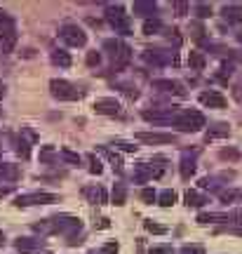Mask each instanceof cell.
I'll return each mask as SVG.
<instances>
[{
  "mask_svg": "<svg viewBox=\"0 0 242 254\" xmlns=\"http://www.w3.org/2000/svg\"><path fill=\"white\" fill-rule=\"evenodd\" d=\"M132 12H134V14H141V17H153V14L158 12V5L151 2V0H136L134 5H132Z\"/></svg>",
  "mask_w": 242,
  "mask_h": 254,
  "instance_id": "cell-15",
  "label": "cell"
},
{
  "mask_svg": "<svg viewBox=\"0 0 242 254\" xmlns=\"http://www.w3.org/2000/svg\"><path fill=\"white\" fill-rule=\"evenodd\" d=\"M235 97L240 99V104H242V87H235Z\"/></svg>",
  "mask_w": 242,
  "mask_h": 254,
  "instance_id": "cell-49",
  "label": "cell"
},
{
  "mask_svg": "<svg viewBox=\"0 0 242 254\" xmlns=\"http://www.w3.org/2000/svg\"><path fill=\"white\" fill-rule=\"evenodd\" d=\"M94 111L101 116H118L120 113V104L116 99H97L94 101Z\"/></svg>",
  "mask_w": 242,
  "mask_h": 254,
  "instance_id": "cell-10",
  "label": "cell"
},
{
  "mask_svg": "<svg viewBox=\"0 0 242 254\" xmlns=\"http://www.w3.org/2000/svg\"><path fill=\"white\" fill-rule=\"evenodd\" d=\"M179 254H205V252H202V247H197V245H186Z\"/></svg>",
  "mask_w": 242,
  "mask_h": 254,
  "instance_id": "cell-43",
  "label": "cell"
},
{
  "mask_svg": "<svg viewBox=\"0 0 242 254\" xmlns=\"http://www.w3.org/2000/svg\"><path fill=\"white\" fill-rule=\"evenodd\" d=\"M87 160H90V172H92V174H101V172H104V167H101V160H99L94 153L87 155Z\"/></svg>",
  "mask_w": 242,
  "mask_h": 254,
  "instance_id": "cell-35",
  "label": "cell"
},
{
  "mask_svg": "<svg viewBox=\"0 0 242 254\" xmlns=\"http://www.w3.org/2000/svg\"><path fill=\"white\" fill-rule=\"evenodd\" d=\"M200 104L202 106H207V109H226V97L221 94V92H202L200 94Z\"/></svg>",
  "mask_w": 242,
  "mask_h": 254,
  "instance_id": "cell-8",
  "label": "cell"
},
{
  "mask_svg": "<svg viewBox=\"0 0 242 254\" xmlns=\"http://www.w3.org/2000/svg\"><path fill=\"white\" fill-rule=\"evenodd\" d=\"M19 177H21V170H19V165L0 163V179H5V182H17Z\"/></svg>",
  "mask_w": 242,
  "mask_h": 254,
  "instance_id": "cell-16",
  "label": "cell"
},
{
  "mask_svg": "<svg viewBox=\"0 0 242 254\" xmlns=\"http://www.w3.org/2000/svg\"><path fill=\"white\" fill-rule=\"evenodd\" d=\"M104 153H106V155H108V160L113 163V170H118V172H120V170H122V160H120V158H118L116 153H111V151H104Z\"/></svg>",
  "mask_w": 242,
  "mask_h": 254,
  "instance_id": "cell-40",
  "label": "cell"
},
{
  "mask_svg": "<svg viewBox=\"0 0 242 254\" xmlns=\"http://www.w3.org/2000/svg\"><path fill=\"white\" fill-rule=\"evenodd\" d=\"M202 33H205V28L200 26V24H193V38H197V40H202Z\"/></svg>",
  "mask_w": 242,
  "mask_h": 254,
  "instance_id": "cell-45",
  "label": "cell"
},
{
  "mask_svg": "<svg viewBox=\"0 0 242 254\" xmlns=\"http://www.w3.org/2000/svg\"><path fill=\"white\" fill-rule=\"evenodd\" d=\"M54 158H57V151L52 146H43L40 148V163H52Z\"/></svg>",
  "mask_w": 242,
  "mask_h": 254,
  "instance_id": "cell-34",
  "label": "cell"
},
{
  "mask_svg": "<svg viewBox=\"0 0 242 254\" xmlns=\"http://www.w3.org/2000/svg\"><path fill=\"white\" fill-rule=\"evenodd\" d=\"M9 190H12V186H2V189H0V195H5V193H9Z\"/></svg>",
  "mask_w": 242,
  "mask_h": 254,
  "instance_id": "cell-50",
  "label": "cell"
},
{
  "mask_svg": "<svg viewBox=\"0 0 242 254\" xmlns=\"http://www.w3.org/2000/svg\"><path fill=\"white\" fill-rule=\"evenodd\" d=\"M183 200H186V205H188V207H202V205H207V202H209V200H207L205 195H200L197 190H186Z\"/></svg>",
  "mask_w": 242,
  "mask_h": 254,
  "instance_id": "cell-18",
  "label": "cell"
},
{
  "mask_svg": "<svg viewBox=\"0 0 242 254\" xmlns=\"http://www.w3.org/2000/svg\"><path fill=\"white\" fill-rule=\"evenodd\" d=\"M61 158L66 160V163L80 165V155H78V153H73V151H68V148H61Z\"/></svg>",
  "mask_w": 242,
  "mask_h": 254,
  "instance_id": "cell-36",
  "label": "cell"
},
{
  "mask_svg": "<svg viewBox=\"0 0 242 254\" xmlns=\"http://www.w3.org/2000/svg\"><path fill=\"white\" fill-rule=\"evenodd\" d=\"M162 170H153L148 163H141L134 167V182H148L153 177H160Z\"/></svg>",
  "mask_w": 242,
  "mask_h": 254,
  "instance_id": "cell-12",
  "label": "cell"
},
{
  "mask_svg": "<svg viewBox=\"0 0 242 254\" xmlns=\"http://www.w3.org/2000/svg\"><path fill=\"white\" fill-rule=\"evenodd\" d=\"M9 31H14V21H12V17H9L7 12L0 9V36H2V33H9Z\"/></svg>",
  "mask_w": 242,
  "mask_h": 254,
  "instance_id": "cell-29",
  "label": "cell"
},
{
  "mask_svg": "<svg viewBox=\"0 0 242 254\" xmlns=\"http://www.w3.org/2000/svg\"><path fill=\"white\" fill-rule=\"evenodd\" d=\"M193 172H195V158L186 153L181 158V177H183V179H190Z\"/></svg>",
  "mask_w": 242,
  "mask_h": 254,
  "instance_id": "cell-19",
  "label": "cell"
},
{
  "mask_svg": "<svg viewBox=\"0 0 242 254\" xmlns=\"http://www.w3.org/2000/svg\"><path fill=\"white\" fill-rule=\"evenodd\" d=\"M153 90H160V92H172V94H186L183 85L177 80H153Z\"/></svg>",
  "mask_w": 242,
  "mask_h": 254,
  "instance_id": "cell-13",
  "label": "cell"
},
{
  "mask_svg": "<svg viewBox=\"0 0 242 254\" xmlns=\"http://www.w3.org/2000/svg\"><path fill=\"white\" fill-rule=\"evenodd\" d=\"M52 62L57 66H61V68H68L71 66V55L63 52V50H57V52H52Z\"/></svg>",
  "mask_w": 242,
  "mask_h": 254,
  "instance_id": "cell-24",
  "label": "cell"
},
{
  "mask_svg": "<svg viewBox=\"0 0 242 254\" xmlns=\"http://www.w3.org/2000/svg\"><path fill=\"white\" fill-rule=\"evenodd\" d=\"M174 9H177L179 17H183V14L188 12V2H174Z\"/></svg>",
  "mask_w": 242,
  "mask_h": 254,
  "instance_id": "cell-44",
  "label": "cell"
},
{
  "mask_svg": "<svg viewBox=\"0 0 242 254\" xmlns=\"http://www.w3.org/2000/svg\"><path fill=\"white\" fill-rule=\"evenodd\" d=\"M221 14H224V19H226V21H231V24L242 21V7H240V5H226Z\"/></svg>",
  "mask_w": 242,
  "mask_h": 254,
  "instance_id": "cell-17",
  "label": "cell"
},
{
  "mask_svg": "<svg viewBox=\"0 0 242 254\" xmlns=\"http://www.w3.org/2000/svg\"><path fill=\"white\" fill-rule=\"evenodd\" d=\"M205 116L200 111H193V109H186V111H179V116L174 118V127H179L181 132H200L205 127Z\"/></svg>",
  "mask_w": 242,
  "mask_h": 254,
  "instance_id": "cell-2",
  "label": "cell"
},
{
  "mask_svg": "<svg viewBox=\"0 0 242 254\" xmlns=\"http://www.w3.org/2000/svg\"><path fill=\"white\" fill-rule=\"evenodd\" d=\"M195 14L200 19H207L209 14H212V7H209V5H205V2H197V5H195Z\"/></svg>",
  "mask_w": 242,
  "mask_h": 254,
  "instance_id": "cell-38",
  "label": "cell"
},
{
  "mask_svg": "<svg viewBox=\"0 0 242 254\" xmlns=\"http://www.w3.org/2000/svg\"><path fill=\"white\" fill-rule=\"evenodd\" d=\"M238 40H240V43H242V31H238Z\"/></svg>",
  "mask_w": 242,
  "mask_h": 254,
  "instance_id": "cell-52",
  "label": "cell"
},
{
  "mask_svg": "<svg viewBox=\"0 0 242 254\" xmlns=\"http://www.w3.org/2000/svg\"><path fill=\"white\" fill-rule=\"evenodd\" d=\"M90 254H104V252H101V250H99V252H90Z\"/></svg>",
  "mask_w": 242,
  "mask_h": 254,
  "instance_id": "cell-53",
  "label": "cell"
},
{
  "mask_svg": "<svg viewBox=\"0 0 242 254\" xmlns=\"http://www.w3.org/2000/svg\"><path fill=\"white\" fill-rule=\"evenodd\" d=\"M116 146H120V148H122V151H129V153H134V151H136V146L127 144V141H116Z\"/></svg>",
  "mask_w": 242,
  "mask_h": 254,
  "instance_id": "cell-46",
  "label": "cell"
},
{
  "mask_svg": "<svg viewBox=\"0 0 242 254\" xmlns=\"http://www.w3.org/2000/svg\"><path fill=\"white\" fill-rule=\"evenodd\" d=\"M160 28H162L160 19H146V21H144V33H146V36H153V33H158Z\"/></svg>",
  "mask_w": 242,
  "mask_h": 254,
  "instance_id": "cell-32",
  "label": "cell"
},
{
  "mask_svg": "<svg viewBox=\"0 0 242 254\" xmlns=\"http://www.w3.org/2000/svg\"><path fill=\"white\" fill-rule=\"evenodd\" d=\"M5 92H7V87H5V82L0 80V99H2V97H5Z\"/></svg>",
  "mask_w": 242,
  "mask_h": 254,
  "instance_id": "cell-48",
  "label": "cell"
},
{
  "mask_svg": "<svg viewBox=\"0 0 242 254\" xmlns=\"http://www.w3.org/2000/svg\"><path fill=\"white\" fill-rule=\"evenodd\" d=\"M85 195H90V200L92 202H97V205H106V190L101 189V186L85 189Z\"/></svg>",
  "mask_w": 242,
  "mask_h": 254,
  "instance_id": "cell-21",
  "label": "cell"
},
{
  "mask_svg": "<svg viewBox=\"0 0 242 254\" xmlns=\"http://www.w3.org/2000/svg\"><path fill=\"white\" fill-rule=\"evenodd\" d=\"M80 228H82L80 219L71 217V214L43 219V221L33 224V231H38L40 236H50V233H75V231H80Z\"/></svg>",
  "mask_w": 242,
  "mask_h": 254,
  "instance_id": "cell-1",
  "label": "cell"
},
{
  "mask_svg": "<svg viewBox=\"0 0 242 254\" xmlns=\"http://www.w3.org/2000/svg\"><path fill=\"white\" fill-rule=\"evenodd\" d=\"M228 134H231V127L226 125V123H216L214 127H209V129H207L205 139L209 141V139H216V136H228Z\"/></svg>",
  "mask_w": 242,
  "mask_h": 254,
  "instance_id": "cell-20",
  "label": "cell"
},
{
  "mask_svg": "<svg viewBox=\"0 0 242 254\" xmlns=\"http://www.w3.org/2000/svg\"><path fill=\"white\" fill-rule=\"evenodd\" d=\"M136 139L144 144H174L177 136L167 132H136Z\"/></svg>",
  "mask_w": 242,
  "mask_h": 254,
  "instance_id": "cell-7",
  "label": "cell"
},
{
  "mask_svg": "<svg viewBox=\"0 0 242 254\" xmlns=\"http://www.w3.org/2000/svg\"><path fill=\"white\" fill-rule=\"evenodd\" d=\"M50 202H59L57 193H45V190H36V193H24L14 200L17 207H28V205H50Z\"/></svg>",
  "mask_w": 242,
  "mask_h": 254,
  "instance_id": "cell-4",
  "label": "cell"
},
{
  "mask_svg": "<svg viewBox=\"0 0 242 254\" xmlns=\"http://www.w3.org/2000/svg\"><path fill=\"white\" fill-rule=\"evenodd\" d=\"M14 45H17V33H14V31H9V33H2V36H0V50H2V52H12Z\"/></svg>",
  "mask_w": 242,
  "mask_h": 254,
  "instance_id": "cell-22",
  "label": "cell"
},
{
  "mask_svg": "<svg viewBox=\"0 0 242 254\" xmlns=\"http://www.w3.org/2000/svg\"><path fill=\"white\" fill-rule=\"evenodd\" d=\"M2 243H5V236H2V231H0V245H2Z\"/></svg>",
  "mask_w": 242,
  "mask_h": 254,
  "instance_id": "cell-51",
  "label": "cell"
},
{
  "mask_svg": "<svg viewBox=\"0 0 242 254\" xmlns=\"http://www.w3.org/2000/svg\"><path fill=\"white\" fill-rule=\"evenodd\" d=\"M125 198H127V190L122 184H116L113 186V205H125Z\"/></svg>",
  "mask_w": 242,
  "mask_h": 254,
  "instance_id": "cell-31",
  "label": "cell"
},
{
  "mask_svg": "<svg viewBox=\"0 0 242 254\" xmlns=\"http://www.w3.org/2000/svg\"><path fill=\"white\" fill-rule=\"evenodd\" d=\"M104 50H106L108 55L113 57V62H116L118 55H120V50H122V43H118V40H113V38H108V40H104Z\"/></svg>",
  "mask_w": 242,
  "mask_h": 254,
  "instance_id": "cell-26",
  "label": "cell"
},
{
  "mask_svg": "<svg viewBox=\"0 0 242 254\" xmlns=\"http://www.w3.org/2000/svg\"><path fill=\"white\" fill-rule=\"evenodd\" d=\"M141 200H144V202H148V205H153V202L158 200V193H155L153 189H144V190H141Z\"/></svg>",
  "mask_w": 242,
  "mask_h": 254,
  "instance_id": "cell-39",
  "label": "cell"
},
{
  "mask_svg": "<svg viewBox=\"0 0 242 254\" xmlns=\"http://www.w3.org/2000/svg\"><path fill=\"white\" fill-rule=\"evenodd\" d=\"M151 254H172V250L170 247H153Z\"/></svg>",
  "mask_w": 242,
  "mask_h": 254,
  "instance_id": "cell-47",
  "label": "cell"
},
{
  "mask_svg": "<svg viewBox=\"0 0 242 254\" xmlns=\"http://www.w3.org/2000/svg\"><path fill=\"white\" fill-rule=\"evenodd\" d=\"M144 226H146V231H148V233H155V236H162V233H167V226L153 224V221H146Z\"/></svg>",
  "mask_w": 242,
  "mask_h": 254,
  "instance_id": "cell-37",
  "label": "cell"
},
{
  "mask_svg": "<svg viewBox=\"0 0 242 254\" xmlns=\"http://www.w3.org/2000/svg\"><path fill=\"white\" fill-rule=\"evenodd\" d=\"M106 19L108 24L116 28V33H129L132 31V24H129V19H127V14L122 12L120 5H111L106 9Z\"/></svg>",
  "mask_w": 242,
  "mask_h": 254,
  "instance_id": "cell-5",
  "label": "cell"
},
{
  "mask_svg": "<svg viewBox=\"0 0 242 254\" xmlns=\"http://www.w3.org/2000/svg\"><path fill=\"white\" fill-rule=\"evenodd\" d=\"M118 250H120V245H118V243H106V245L101 247V252H104V254H118Z\"/></svg>",
  "mask_w": 242,
  "mask_h": 254,
  "instance_id": "cell-42",
  "label": "cell"
},
{
  "mask_svg": "<svg viewBox=\"0 0 242 254\" xmlns=\"http://www.w3.org/2000/svg\"><path fill=\"white\" fill-rule=\"evenodd\" d=\"M174 202H177V193L172 189H165L160 195H158V205H162V207H172Z\"/></svg>",
  "mask_w": 242,
  "mask_h": 254,
  "instance_id": "cell-23",
  "label": "cell"
},
{
  "mask_svg": "<svg viewBox=\"0 0 242 254\" xmlns=\"http://www.w3.org/2000/svg\"><path fill=\"white\" fill-rule=\"evenodd\" d=\"M240 214H219V212H202L197 214V221L200 224H228V221H235Z\"/></svg>",
  "mask_w": 242,
  "mask_h": 254,
  "instance_id": "cell-9",
  "label": "cell"
},
{
  "mask_svg": "<svg viewBox=\"0 0 242 254\" xmlns=\"http://www.w3.org/2000/svg\"><path fill=\"white\" fill-rule=\"evenodd\" d=\"M146 62L155 64V66H162V64H170L172 59H174V55L172 52H165V50H148L146 52Z\"/></svg>",
  "mask_w": 242,
  "mask_h": 254,
  "instance_id": "cell-14",
  "label": "cell"
},
{
  "mask_svg": "<svg viewBox=\"0 0 242 254\" xmlns=\"http://www.w3.org/2000/svg\"><path fill=\"white\" fill-rule=\"evenodd\" d=\"M50 90H52L54 99H61V101H75L82 97V90H78L75 85L66 80H52L50 82Z\"/></svg>",
  "mask_w": 242,
  "mask_h": 254,
  "instance_id": "cell-3",
  "label": "cell"
},
{
  "mask_svg": "<svg viewBox=\"0 0 242 254\" xmlns=\"http://www.w3.org/2000/svg\"><path fill=\"white\" fill-rule=\"evenodd\" d=\"M99 64H101V55H99V52H87V66L94 68V66H99Z\"/></svg>",
  "mask_w": 242,
  "mask_h": 254,
  "instance_id": "cell-41",
  "label": "cell"
},
{
  "mask_svg": "<svg viewBox=\"0 0 242 254\" xmlns=\"http://www.w3.org/2000/svg\"><path fill=\"white\" fill-rule=\"evenodd\" d=\"M188 64L195 68V71H202V68H205V64H207V59H205V55H202V52H190V55H188Z\"/></svg>",
  "mask_w": 242,
  "mask_h": 254,
  "instance_id": "cell-28",
  "label": "cell"
},
{
  "mask_svg": "<svg viewBox=\"0 0 242 254\" xmlns=\"http://www.w3.org/2000/svg\"><path fill=\"white\" fill-rule=\"evenodd\" d=\"M14 146H17V148H14V151H17L19 155H21V158H24V160H26L28 155H31V146H28V141H24V139H14Z\"/></svg>",
  "mask_w": 242,
  "mask_h": 254,
  "instance_id": "cell-33",
  "label": "cell"
},
{
  "mask_svg": "<svg viewBox=\"0 0 242 254\" xmlns=\"http://www.w3.org/2000/svg\"><path fill=\"white\" fill-rule=\"evenodd\" d=\"M59 36H61V40L68 47H85V43H87V36H85L82 28H78L75 24H66V26H61Z\"/></svg>",
  "mask_w": 242,
  "mask_h": 254,
  "instance_id": "cell-6",
  "label": "cell"
},
{
  "mask_svg": "<svg viewBox=\"0 0 242 254\" xmlns=\"http://www.w3.org/2000/svg\"><path fill=\"white\" fill-rule=\"evenodd\" d=\"M129 57H132V50L127 45H122V50H120V55H118V59L113 62V71L116 68H122V66H127V62H129Z\"/></svg>",
  "mask_w": 242,
  "mask_h": 254,
  "instance_id": "cell-27",
  "label": "cell"
},
{
  "mask_svg": "<svg viewBox=\"0 0 242 254\" xmlns=\"http://www.w3.org/2000/svg\"><path fill=\"white\" fill-rule=\"evenodd\" d=\"M219 158H221V160H231V163H238V160L242 158V153L238 151V148H233V146H228V148H221V151H219Z\"/></svg>",
  "mask_w": 242,
  "mask_h": 254,
  "instance_id": "cell-25",
  "label": "cell"
},
{
  "mask_svg": "<svg viewBox=\"0 0 242 254\" xmlns=\"http://www.w3.org/2000/svg\"><path fill=\"white\" fill-rule=\"evenodd\" d=\"M219 198L224 202H235V200H242V189H228V190H221Z\"/></svg>",
  "mask_w": 242,
  "mask_h": 254,
  "instance_id": "cell-30",
  "label": "cell"
},
{
  "mask_svg": "<svg viewBox=\"0 0 242 254\" xmlns=\"http://www.w3.org/2000/svg\"><path fill=\"white\" fill-rule=\"evenodd\" d=\"M17 252L21 254H31V252H38L40 247H43V240H36V238H17Z\"/></svg>",
  "mask_w": 242,
  "mask_h": 254,
  "instance_id": "cell-11",
  "label": "cell"
}]
</instances>
